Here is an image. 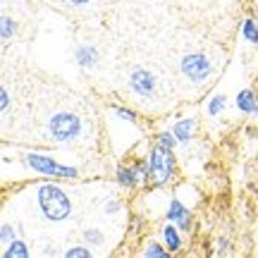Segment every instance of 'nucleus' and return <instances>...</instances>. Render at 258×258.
<instances>
[{
    "label": "nucleus",
    "mask_w": 258,
    "mask_h": 258,
    "mask_svg": "<svg viewBox=\"0 0 258 258\" xmlns=\"http://www.w3.org/2000/svg\"><path fill=\"white\" fill-rule=\"evenodd\" d=\"M36 199H38V208L43 213V218L50 222H62L72 213L70 196L57 184H41L36 189Z\"/></svg>",
    "instance_id": "obj_1"
},
{
    "label": "nucleus",
    "mask_w": 258,
    "mask_h": 258,
    "mask_svg": "<svg viewBox=\"0 0 258 258\" xmlns=\"http://www.w3.org/2000/svg\"><path fill=\"white\" fill-rule=\"evenodd\" d=\"M148 170H151V179L158 186L170 184L177 170V160L172 156V148L163 146V144H156V146L151 148V156H148Z\"/></svg>",
    "instance_id": "obj_2"
},
{
    "label": "nucleus",
    "mask_w": 258,
    "mask_h": 258,
    "mask_svg": "<svg viewBox=\"0 0 258 258\" xmlns=\"http://www.w3.org/2000/svg\"><path fill=\"white\" fill-rule=\"evenodd\" d=\"M27 165L31 170H36L41 175L48 177H62V179H77L79 177V170L74 165H64V163H57L55 158L41 156V153H27Z\"/></svg>",
    "instance_id": "obj_3"
},
{
    "label": "nucleus",
    "mask_w": 258,
    "mask_h": 258,
    "mask_svg": "<svg viewBox=\"0 0 258 258\" xmlns=\"http://www.w3.org/2000/svg\"><path fill=\"white\" fill-rule=\"evenodd\" d=\"M48 132L55 141L67 144V141H74L82 134V120L74 112H55L48 122Z\"/></svg>",
    "instance_id": "obj_4"
},
{
    "label": "nucleus",
    "mask_w": 258,
    "mask_h": 258,
    "mask_svg": "<svg viewBox=\"0 0 258 258\" xmlns=\"http://www.w3.org/2000/svg\"><path fill=\"white\" fill-rule=\"evenodd\" d=\"M182 72L189 82L201 84L211 77V62L203 53H189V55L182 57Z\"/></svg>",
    "instance_id": "obj_5"
},
{
    "label": "nucleus",
    "mask_w": 258,
    "mask_h": 258,
    "mask_svg": "<svg viewBox=\"0 0 258 258\" xmlns=\"http://www.w3.org/2000/svg\"><path fill=\"white\" fill-rule=\"evenodd\" d=\"M165 220L175 222L179 230H189V227H191V211H189L179 199H172V201H170V208H167V213H165Z\"/></svg>",
    "instance_id": "obj_6"
},
{
    "label": "nucleus",
    "mask_w": 258,
    "mask_h": 258,
    "mask_svg": "<svg viewBox=\"0 0 258 258\" xmlns=\"http://www.w3.org/2000/svg\"><path fill=\"white\" fill-rule=\"evenodd\" d=\"M129 84H132L134 93H139V96H151L156 91V77L148 70H134L132 77H129Z\"/></svg>",
    "instance_id": "obj_7"
},
{
    "label": "nucleus",
    "mask_w": 258,
    "mask_h": 258,
    "mask_svg": "<svg viewBox=\"0 0 258 258\" xmlns=\"http://www.w3.org/2000/svg\"><path fill=\"white\" fill-rule=\"evenodd\" d=\"M160 241L165 244V249L170 251V253H177V251L182 249V244H184L182 234H179V227L170 220H167L165 225H163V230H160Z\"/></svg>",
    "instance_id": "obj_8"
},
{
    "label": "nucleus",
    "mask_w": 258,
    "mask_h": 258,
    "mask_svg": "<svg viewBox=\"0 0 258 258\" xmlns=\"http://www.w3.org/2000/svg\"><path fill=\"white\" fill-rule=\"evenodd\" d=\"M237 110L246 112V115H258V103H256V93L251 89H241L237 93Z\"/></svg>",
    "instance_id": "obj_9"
},
{
    "label": "nucleus",
    "mask_w": 258,
    "mask_h": 258,
    "mask_svg": "<svg viewBox=\"0 0 258 258\" xmlns=\"http://www.w3.org/2000/svg\"><path fill=\"white\" fill-rule=\"evenodd\" d=\"M172 134L177 137V144L186 146L194 139V120H179L172 124Z\"/></svg>",
    "instance_id": "obj_10"
},
{
    "label": "nucleus",
    "mask_w": 258,
    "mask_h": 258,
    "mask_svg": "<svg viewBox=\"0 0 258 258\" xmlns=\"http://www.w3.org/2000/svg\"><path fill=\"white\" fill-rule=\"evenodd\" d=\"M3 258H29V246L24 239H15L12 244L5 246L3 251Z\"/></svg>",
    "instance_id": "obj_11"
},
{
    "label": "nucleus",
    "mask_w": 258,
    "mask_h": 258,
    "mask_svg": "<svg viewBox=\"0 0 258 258\" xmlns=\"http://www.w3.org/2000/svg\"><path fill=\"white\" fill-rule=\"evenodd\" d=\"M96 50L93 48H86V46H82L79 50H77V60H79V64L82 67H93L96 64Z\"/></svg>",
    "instance_id": "obj_12"
},
{
    "label": "nucleus",
    "mask_w": 258,
    "mask_h": 258,
    "mask_svg": "<svg viewBox=\"0 0 258 258\" xmlns=\"http://www.w3.org/2000/svg\"><path fill=\"white\" fill-rule=\"evenodd\" d=\"M241 34H244V38L249 43H258V24L253 19H244L241 22Z\"/></svg>",
    "instance_id": "obj_13"
},
{
    "label": "nucleus",
    "mask_w": 258,
    "mask_h": 258,
    "mask_svg": "<svg viewBox=\"0 0 258 258\" xmlns=\"http://www.w3.org/2000/svg\"><path fill=\"white\" fill-rule=\"evenodd\" d=\"M225 96H222V93H218V96H213L211 101H208V108H206V110H208V115H213V117H215V115H220L222 110H225Z\"/></svg>",
    "instance_id": "obj_14"
},
{
    "label": "nucleus",
    "mask_w": 258,
    "mask_h": 258,
    "mask_svg": "<svg viewBox=\"0 0 258 258\" xmlns=\"http://www.w3.org/2000/svg\"><path fill=\"white\" fill-rule=\"evenodd\" d=\"M144 256L146 258H165L167 256V249H165V244L160 246L158 241H151L146 249H144Z\"/></svg>",
    "instance_id": "obj_15"
},
{
    "label": "nucleus",
    "mask_w": 258,
    "mask_h": 258,
    "mask_svg": "<svg viewBox=\"0 0 258 258\" xmlns=\"http://www.w3.org/2000/svg\"><path fill=\"white\" fill-rule=\"evenodd\" d=\"M0 241H3V246H8L15 241V227L10 225V222H3L0 225Z\"/></svg>",
    "instance_id": "obj_16"
},
{
    "label": "nucleus",
    "mask_w": 258,
    "mask_h": 258,
    "mask_svg": "<svg viewBox=\"0 0 258 258\" xmlns=\"http://www.w3.org/2000/svg\"><path fill=\"white\" fill-rule=\"evenodd\" d=\"M84 239H86V244H93V246H101L103 244V232L101 230H86L84 232Z\"/></svg>",
    "instance_id": "obj_17"
},
{
    "label": "nucleus",
    "mask_w": 258,
    "mask_h": 258,
    "mask_svg": "<svg viewBox=\"0 0 258 258\" xmlns=\"http://www.w3.org/2000/svg\"><path fill=\"white\" fill-rule=\"evenodd\" d=\"M64 258H91V249H86V246H74V249L64 251Z\"/></svg>",
    "instance_id": "obj_18"
},
{
    "label": "nucleus",
    "mask_w": 258,
    "mask_h": 258,
    "mask_svg": "<svg viewBox=\"0 0 258 258\" xmlns=\"http://www.w3.org/2000/svg\"><path fill=\"white\" fill-rule=\"evenodd\" d=\"M115 115H117L120 120H124V122H132V124L137 122V112L129 110V108H120V105H117V108H115Z\"/></svg>",
    "instance_id": "obj_19"
},
{
    "label": "nucleus",
    "mask_w": 258,
    "mask_h": 258,
    "mask_svg": "<svg viewBox=\"0 0 258 258\" xmlns=\"http://www.w3.org/2000/svg\"><path fill=\"white\" fill-rule=\"evenodd\" d=\"M158 144H163L167 148H175L177 146V137L172 132H163V134H158Z\"/></svg>",
    "instance_id": "obj_20"
},
{
    "label": "nucleus",
    "mask_w": 258,
    "mask_h": 258,
    "mask_svg": "<svg viewBox=\"0 0 258 258\" xmlns=\"http://www.w3.org/2000/svg\"><path fill=\"white\" fill-rule=\"evenodd\" d=\"M15 27H17V24H15V22L5 15V17H3V41H8V38L15 34Z\"/></svg>",
    "instance_id": "obj_21"
},
{
    "label": "nucleus",
    "mask_w": 258,
    "mask_h": 258,
    "mask_svg": "<svg viewBox=\"0 0 258 258\" xmlns=\"http://www.w3.org/2000/svg\"><path fill=\"white\" fill-rule=\"evenodd\" d=\"M8 105H10V96H8V91L3 89V91H0V108H3V112L8 110Z\"/></svg>",
    "instance_id": "obj_22"
},
{
    "label": "nucleus",
    "mask_w": 258,
    "mask_h": 258,
    "mask_svg": "<svg viewBox=\"0 0 258 258\" xmlns=\"http://www.w3.org/2000/svg\"><path fill=\"white\" fill-rule=\"evenodd\" d=\"M105 211H108V213H115V211H120V203H117V201H112L110 206H105Z\"/></svg>",
    "instance_id": "obj_23"
},
{
    "label": "nucleus",
    "mask_w": 258,
    "mask_h": 258,
    "mask_svg": "<svg viewBox=\"0 0 258 258\" xmlns=\"http://www.w3.org/2000/svg\"><path fill=\"white\" fill-rule=\"evenodd\" d=\"M70 3H74V5H86L89 0H70Z\"/></svg>",
    "instance_id": "obj_24"
}]
</instances>
